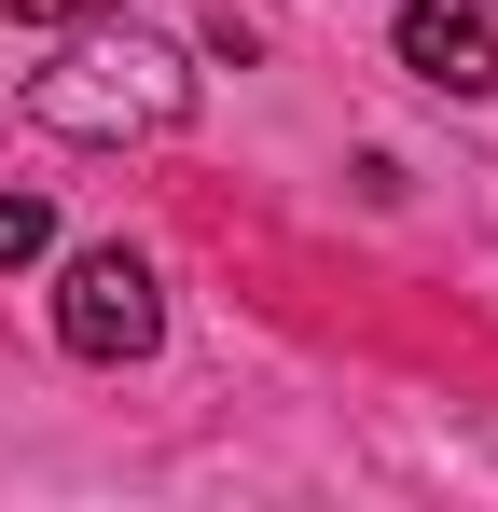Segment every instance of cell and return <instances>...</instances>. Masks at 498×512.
<instances>
[{
	"mask_svg": "<svg viewBox=\"0 0 498 512\" xmlns=\"http://www.w3.org/2000/svg\"><path fill=\"white\" fill-rule=\"evenodd\" d=\"M180 111H194V56L180 42H139V28L70 42V56L28 70V125H56V139H166Z\"/></svg>",
	"mask_w": 498,
	"mask_h": 512,
	"instance_id": "1",
	"label": "cell"
},
{
	"mask_svg": "<svg viewBox=\"0 0 498 512\" xmlns=\"http://www.w3.org/2000/svg\"><path fill=\"white\" fill-rule=\"evenodd\" d=\"M56 333H70V360H139V346L166 333V291L139 250H83L70 277H56Z\"/></svg>",
	"mask_w": 498,
	"mask_h": 512,
	"instance_id": "2",
	"label": "cell"
},
{
	"mask_svg": "<svg viewBox=\"0 0 498 512\" xmlns=\"http://www.w3.org/2000/svg\"><path fill=\"white\" fill-rule=\"evenodd\" d=\"M402 70L443 97H485L498 84V0H402Z\"/></svg>",
	"mask_w": 498,
	"mask_h": 512,
	"instance_id": "3",
	"label": "cell"
},
{
	"mask_svg": "<svg viewBox=\"0 0 498 512\" xmlns=\"http://www.w3.org/2000/svg\"><path fill=\"white\" fill-rule=\"evenodd\" d=\"M42 250H56V208H42V194H0V277L42 263Z\"/></svg>",
	"mask_w": 498,
	"mask_h": 512,
	"instance_id": "4",
	"label": "cell"
},
{
	"mask_svg": "<svg viewBox=\"0 0 498 512\" xmlns=\"http://www.w3.org/2000/svg\"><path fill=\"white\" fill-rule=\"evenodd\" d=\"M0 14H42V28H56V14H111V0H0Z\"/></svg>",
	"mask_w": 498,
	"mask_h": 512,
	"instance_id": "5",
	"label": "cell"
}]
</instances>
